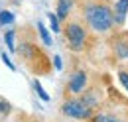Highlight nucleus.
<instances>
[{
  "label": "nucleus",
  "mask_w": 128,
  "mask_h": 122,
  "mask_svg": "<svg viewBox=\"0 0 128 122\" xmlns=\"http://www.w3.org/2000/svg\"><path fill=\"white\" fill-rule=\"evenodd\" d=\"M48 20H49V26H51V30H53V32H61V28H59V22H61V20L57 18L55 12H49Z\"/></svg>",
  "instance_id": "nucleus-12"
},
{
  "label": "nucleus",
  "mask_w": 128,
  "mask_h": 122,
  "mask_svg": "<svg viewBox=\"0 0 128 122\" xmlns=\"http://www.w3.org/2000/svg\"><path fill=\"white\" fill-rule=\"evenodd\" d=\"M14 20H16V16L12 14L10 10H0V24H2V26H6V24H14Z\"/></svg>",
  "instance_id": "nucleus-8"
},
{
  "label": "nucleus",
  "mask_w": 128,
  "mask_h": 122,
  "mask_svg": "<svg viewBox=\"0 0 128 122\" xmlns=\"http://www.w3.org/2000/svg\"><path fill=\"white\" fill-rule=\"evenodd\" d=\"M34 89H36V92H38V96H40V98H42L44 102H49V94H48L46 91H44V87H42V83H40L38 79L34 81Z\"/></svg>",
  "instance_id": "nucleus-10"
},
{
  "label": "nucleus",
  "mask_w": 128,
  "mask_h": 122,
  "mask_svg": "<svg viewBox=\"0 0 128 122\" xmlns=\"http://www.w3.org/2000/svg\"><path fill=\"white\" fill-rule=\"evenodd\" d=\"M85 20L89 22V26L98 34H104L114 26V14L106 4H87L85 6Z\"/></svg>",
  "instance_id": "nucleus-1"
},
{
  "label": "nucleus",
  "mask_w": 128,
  "mask_h": 122,
  "mask_svg": "<svg viewBox=\"0 0 128 122\" xmlns=\"http://www.w3.org/2000/svg\"><path fill=\"white\" fill-rule=\"evenodd\" d=\"M73 2L75 0H57V10H55V14L59 20H67V16L71 14V10H73Z\"/></svg>",
  "instance_id": "nucleus-6"
},
{
  "label": "nucleus",
  "mask_w": 128,
  "mask_h": 122,
  "mask_svg": "<svg viewBox=\"0 0 128 122\" xmlns=\"http://www.w3.org/2000/svg\"><path fill=\"white\" fill-rule=\"evenodd\" d=\"M61 112L69 118H77V120H87L93 116V108L89 106L83 98H71V100H65Z\"/></svg>",
  "instance_id": "nucleus-3"
},
{
  "label": "nucleus",
  "mask_w": 128,
  "mask_h": 122,
  "mask_svg": "<svg viewBox=\"0 0 128 122\" xmlns=\"http://www.w3.org/2000/svg\"><path fill=\"white\" fill-rule=\"evenodd\" d=\"M65 40L71 51H83V47L87 44V30L79 22H69L65 28Z\"/></svg>",
  "instance_id": "nucleus-2"
},
{
  "label": "nucleus",
  "mask_w": 128,
  "mask_h": 122,
  "mask_svg": "<svg viewBox=\"0 0 128 122\" xmlns=\"http://www.w3.org/2000/svg\"><path fill=\"white\" fill-rule=\"evenodd\" d=\"M118 79H120L122 87H124V89L128 91V73H126V71H120V73H118Z\"/></svg>",
  "instance_id": "nucleus-15"
},
{
  "label": "nucleus",
  "mask_w": 128,
  "mask_h": 122,
  "mask_svg": "<svg viewBox=\"0 0 128 122\" xmlns=\"http://www.w3.org/2000/svg\"><path fill=\"white\" fill-rule=\"evenodd\" d=\"M83 100H85V102H87V104H89L91 108H93V106L96 104V102H98V98H96L95 91H89L87 94H85V96H83Z\"/></svg>",
  "instance_id": "nucleus-13"
},
{
  "label": "nucleus",
  "mask_w": 128,
  "mask_h": 122,
  "mask_svg": "<svg viewBox=\"0 0 128 122\" xmlns=\"http://www.w3.org/2000/svg\"><path fill=\"white\" fill-rule=\"evenodd\" d=\"M0 112H2V114H8V112H10V104H8L6 100H0Z\"/></svg>",
  "instance_id": "nucleus-16"
},
{
  "label": "nucleus",
  "mask_w": 128,
  "mask_h": 122,
  "mask_svg": "<svg viewBox=\"0 0 128 122\" xmlns=\"http://www.w3.org/2000/svg\"><path fill=\"white\" fill-rule=\"evenodd\" d=\"M14 38H16V32H14V30H8L6 34H4V42H6V46H8V49H10V51H14V49H16Z\"/></svg>",
  "instance_id": "nucleus-9"
},
{
  "label": "nucleus",
  "mask_w": 128,
  "mask_h": 122,
  "mask_svg": "<svg viewBox=\"0 0 128 122\" xmlns=\"http://www.w3.org/2000/svg\"><path fill=\"white\" fill-rule=\"evenodd\" d=\"M106 122H120V120H114V118H106Z\"/></svg>",
  "instance_id": "nucleus-18"
},
{
  "label": "nucleus",
  "mask_w": 128,
  "mask_h": 122,
  "mask_svg": "<svg viewBox=\"0 0 128 122\" xmlns=\"http://www.w3.org/2000/svg\"><path fill=\"white\" fill-rule=\"evenodd\" d=\"M53 65H55V69H61V67H63V63H61V57H59V55L53 57Z\"/></svg>",
  "instance_id": "nucleus-17"
},
{
  "label": "nucleus",
  "mask_w": 128,
  "mask_h": 122,
  "mask_svg": "<svg viewBox=\"0 0 128 122\" xmlns=\"http://www.w3.org/2000/svg\"><path fill=\"white\" fill-rule=\"evenodd\" d=\"M38 30H40V36H42V40H44V44L46 46H51V36H49L48 28L42 24V22H38Z\"/></svg>",
  "instance_id": "nucleus-11"
},
{
  "label": "nucleus",
  "mask_w": 128,
  "mask_h": 122,
  "mask_svg": "<svg viewBox=\"0 0 128 122\" xmlns=\"http://www.w3.org/2000/svg\"><path fill=\"white\" fill-rule=\"evenodd\" d=\"M0 57H2V61H4V65H6V67H8V69H10V71H16V65H14V63H12V61H10V57H8V55H6V53H4V49H2V51H0Z\"/></svg>",
  "instance_id": "nucleus-14"
},
{
  "label": "nucleus",
  "mask_w": 128,
  "mask_h": 122,
  "mask_svg": "<svg viewBox=\"0 0 128 122\" xmlns=\"http://www.w3.org/2000/svg\"><path fill=\"white\" fill-rule=\"evenodd\" d=\"M112 14H114V24H118V26L124 24V20L128 16V0H116Z\"/></svg>",
  "instance_id": "nucleus-5"
},
{
  "label": "nucleus",
  "mask_w": 128,
  "mask_h": 122,
  "mask_svg": "<svg viewBox=\"0 0 128 122\" xmlns=\"http://www.w3.org/2000/svg\"><path fill=\"white\" fill-rule=\"evenodd\" d=\"M114 55L118 59H128V42H116L114 44Z\"/></svg>",
  "instance_id": "nucleus-7"
},
{
  "label": "nucleus",
  "mask_w": 128,
  "mask_h": 122,
  "mask_svg": "<svg viewBox=\"0 0 128 122\" xmlns=\"http://www.w3.org/2000/svg\"><path fill=\"white\" fill-rule=\"evenodd\" d=\"M85 87H87V73H85V71H75V73L71 75V79H69V83H67L69 92L79 94V92H83Z\"/></svg>",
  "instance_id": "nucleus-4"
}]
</instances>
